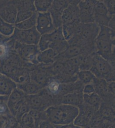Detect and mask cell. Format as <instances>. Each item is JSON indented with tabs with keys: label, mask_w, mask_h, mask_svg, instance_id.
I'll return each instance as SVG.
<instances>
[{
	"label": "cell",
	"mask_w": 115,
	"mask_h": 128,
	"mask_svg": "<svg viewBox=\"0 0 115 128\" xmlns=\"http://www.w3.org/2000/svg\"><path fill=\"white\" fill-rule=\"evenodd\" d=\"M48 35L50 44L53 43L61 42L66 40L63 33L62 26L55 29L51 33L48 34Z\"/></svg>",
	"instance_id": "cell-26"
},
{
	"label": "cell",
	"mask_w": 115,
	"mask_h": 128,
	"mask_svg": "<svg viewBox=\"0 0 115 128\" xmlns=\"http://www.w3.org/2000/svg\"><path fill=\"white\" fill-rule=\"evenodd\" d=\"M9 96L0 95V116H5L10 114L8 106Z\"/></svg>",
	"instance_id": "cell-30"
},
{
	"label": "cell",
	"mask_w": 115,
	"mask_h": 128,
	"mask_svg": "<svg viewBox=\"0 0 115 128\" xmlns=\"http://www.w3.org/2000/svg\"><path fill=\"white\" fill-rule=\"evenodd\" d=\"M83 53L81 47L78 45H69L63 52L57 55L55 58L56 61H65L70 58L77 56Z\"/></svg>",
	"instance_id": "cell-11"
},
{
	"label": "cell",
	"mask_w": 115,
	"mask_h": 128,
	"mask_svg": "<svg viewBox=\"0 0 115 128\" xmlns=\"http://www.w3.org/2000/svg\"><path fill=\"white\" fill-rule=\"evenodd\" d=\"M34 0L13 1L11 3L14 5L18 11L25 10L31 12L36 11L34 6Z\"/></svg>",
	"instance_id": "cell-22"
},
{
	"label": "cell",
	"mask_w": 115,
	"mask_h": 128,
	"mask_svg": "<svg viewBox=\"0 0 115 128\" xmlns=\"http://www.w3.org/2000/svg\"><path fill=\"white\" fill-rule=\"evenodd\" d=\"M112 18L103 0H96L94 9L95 23L100 26H108Z\"/></svg>",
	"instance_id": "cell-5"
},
{
	"label": "cell",
	"mask_w": 115,
	"mask_h": 128,
	"mask_svg": "<svg viewBox=\"0 0 115 128\" xmlns=\"http://www.w3.org/2000/svg\"><path fill=\"white\" fill-rule=\"evenodd\" d=\"M41 36V35L37 30L35 26L29 30V33L24 44L38 45Z\"/></svg>",
	"instance_id": "cell-23"
},
{
	"label": "cell",
	"mask_w": 115,
	"mask_h": 128,
	"mask_svg": "<svg viewBox=\"0 0 115 128\" xmlns=\"http://www.w3.org/2000/svg\"><path fill=\"white\" fill-rule=\"evenodd\" d=\"M15 29L14 24L5 22L0 17V33L7 36H11Z\"/></svg>",
	"instance_id": "cell-27"
},
{
	"label": "cell",
	"mask_w": 115,
	"mask_h": 128,
	"mask_svg": "<svg viewBox=\"0 0 115 128\" xmlns=\"http://www.w3.org/2000/svg\"><path fill=\"white\" fill-rule=\"evenodd\" d=\"M83 101L86 104L95 108L96 110L99 109L101 104V98L98 94L95 92L90 94H83Z\"/></svg>",
	"instance_id": "cell-20"
},
{
	"label": "cell",
	"mask_w": 115,
	"mask_h": 128,
	"mask_svg": "<svg viewBox=\"0 0 115 128\" xmlns=\"http://www.w3.org/2000/svg\"><path fill=\"white\" fill-rule=\"evenodd\" d=\"M19 121L23 128H29L36 126L34 120L29 112L25 114Z\"/></svg>",
	"instance_id": "cell-31"
},
{
	"label": "cell",
	"mask_w": 115,
	"mask_h": 128,
	"mask_svg": "<svg viewBox=\"0 0 115 128\" xmlns=\"http://www.w3.org/2000/svg\"><path fill=\"white\" fill-rule=\"evenodd\" d=\"M19 49L20 56L22 60L29 62L38 63L37 57L40 52L38 45L21 43Z\"/></svg>",
	"instance_id": "cell-8"
},
{
	"label": "cell",
	"mask_w": 115,
	"mask_h": 128,
	"mask_svg": "<svg viewBox=\"0 0 115 128\" xmlns=\"http://www.w3.org/2000/svg\"><path fill=\"white\" fill-rule=\"evenodd\" d=\"M12 40V37L7 36L0 33V44H7Z\"/></svg>",
	"instance_id": "cell-39"
},
{
	"label": "cell",
	"mask_w": 115,
	"mask_h": 128,
	"mask_svg": "<svg viewBox=\"0 0 115 128\" xmlns=\"http://www.w3.org/2000/svg\"><path fill=\"white\" fill-rule=\"evenodd\" d=\"M91 113L88 110H80L79 114L75 120L73 124L75 125L83 128L87 125L91 118Z\"/></svg>",
	"instance_id": "cell-19"
},
{
	"label": "cell",
	"mask_w": 115,
	"mask_h": 128,
	"mask_svg": "<svg viewBox=\"0 0 115 128\" xmlns=\"http://www.w3.org/2000/svg\"><path fill=\"white\" fill-rule=\"evenodd\" d=\"M37 127L38 128H56L54 124H52L48 120L42 121L40 123Z\"/></svg>",
	"instance_id": "cell-38"
},
{
	"label": "cell",
	"mask_w": 115,
	"mask_h": 128,
	"mask_svg": "<svg viewBox=\"0 0 115 128\" xmlns=\"http://www.w3.org/2000/svg\"><path fill=\"white\" fill-rule=\"evenodd\" d=\"M34 12L25 10L18 11L16 24L19 23L29 18L32 16Z\"/></svg>",
	"instance_id": "cell-34"
},
{
	"label": "cell",
	"mask_w": 115,
	"mask_h": 128,
	"mask_svg": "<svg viewBox=\"0 0 115 128\" xmlns=\"http://www.w3.org/2000/svg\"><path fill=\"white\" fill-rule=\"evenodd\" d=\"M78 80L81 82L83 84L92 83L95 79V75L93 74L89 70H80L76 74Z\"/></svg>",
	"instance_id": "cell-24"
},
{
	"label": "cell",
	"mask_w": 115,
	"mask_h": 128,
	"mask_svg": "<svg viewBox=\"0 0 115 128\" xmlns=\"http://www.w3.org/2000/svg\"><path fill=\"white\" fill-rule=\"evenodd\" d=\"M26 95L20 89L16 88L14 89L9 96L8 106L10 114L13 108L19 102L25 98Z\"/></svg>",
	"instance_id": "cell-16"
},
{
	"label": "cell",
	"mask_w": 115,
	"mask_h": 128,
	"mask_svg": "<svg viewBox=\"0 0 115 128\" xmlns=\"http://www.w3.org/2000/svg\"><path fill=\"white\" fill-rule=\"evenodd\" d=\"M109 63L110 64L111 66L112 69V71L115 73V60L109 62Z\"/></svg>",
	"instance_id": "cell-43"
},
{
	"label": "cell",
	"mask_w": 115,
	"mask_h": 128,
	"mask_svg": "<svg viewBox=\"0 0 115 128\" xmlns=\"http://www.w3.org/2000/svg\"><path fill=\"white\" fill-rule=\"evenodd\" d=\"M92 83L95 87V92L100 96L109 92L108 88V82L104 79H98L95 77Z\"/></svg>",
	"instance_id": "cell-17"
},
{
	"label": "cell",
	"mask_w": 115,
	"mask_h": 128,
	"mask_svg": "<svg viewBox=\"0 0 115 128\" xmlns=\"http://www.w3.org/2000/svg\"><path fill=\"white\" fill-rule=\"evenodd\" d=\"M17 88L23 92L26 95L38 94L43 89L37 83L31 80L25 83L17 84Z\"/></svg>",
	"instance_id": "cell-14"
},
{
	"label": "cell",
	"mask_w": 115,
	"mask_h": 128,
	"mask_svg": "<svg viewBox=\"0 0 115 128\" xmlns=\"http://www.w3.org/2000/svg\"><path fill=\"white\" fill-rule=\"evenodd\" d=\"M18 10L11 2L0 9V17L5 22L14 24L16 22Z\"/></svg>",
	"instance_id": "cell-10"
},
{
	"label": "cell",
	"mask_w": 115,
	"mask_h": 128,
	"mask_svg": "<svg viewBox=\"0 0 115 128\" xmlns=\"http://www.w3.org/2000/svg\"><path fill=\"white\" fill-rule=\"evenodd\" d=\"M68 46L67 41L65 40L61 42L51 43L49 48L53 49L58 55L65 50Z\"/></svg>",
	"instance_id": "cell-32"
},
{
	"label": "cell",
	"mask_w": 115,
	"mask_h": 128,
	"mask_svg": "<svg viewBox=\"0 0 115 128\" xmlns=\"http://www.w3.org/2000/svg\"><path fill=\"white\" fill-rule=\"evenodd\" d=\"M95 92V87L92 83H89L85 84L83 89V94H90Z\"/></svg>",
	"instance_id": "cell-37"
},
{
	"label": "cell",
	"mask_w": 115,
	"mask_h": 128,
	"mask_svg": "<svg viewBox=\"0 0 115 128\" xmlns=\"http://www.w3.org/2000/svg\"><path fill=\"white\" fill-rule=\"evenodd\" d=\"M29 30H21L15 28L13 34L12 35V38L21 44H24L29 33Z\"/></svg>",
	"instance_id": "cell-28"
},
{
	"label": "cell",
	"mask_w": 115,
	"mask_h": 128,
	"mask_svg": "<svg viewBox=\"0 0 115 128\" xmlns=\"http://www.w3.org/2000/svg\"><path fill=\"white\" fill-rule=\"evenodd\" d=\"M55 126L56 128H83L75 125L73 123L64 125H55Z\"/></svg>",
	"instance_id": "cell-40"
},
{
	"label": "cell",
	"mask_w": 115,
	"mask_h": 128,
	"mask_svg": "<svg viewBox=\"0 0 115 128\" xmlns=\"http://www.w3.org/2000/svg\"><path fill=\"white\" fill-rule=\"evenodd\" d=\"M36 128V127L34 126V127H31V128Z\"/></svg>",
	"instance_id": "cell-44"
},
{
	"label": "cell",
	"mask_w": 115,
	"mask_h": 128,
	"mask_svg": "<svg viewBox=\"0 0 115 128\" xmlns=\"http://www.w3.org/2000/svg\"><path fill=\"white\" fill-rule=\"evenodd\" d=\"M61 84L57 79L52 77L47 85V90L51 95H57L60 94L61 90Z\"/></svg>",
	"instance_id": "cell-21"
},
{
	"label": "cell",
	"mask_w": 115,
	"mask_h": 128,
	"mask_svg": "<svg viewBox=\"0 0 115 128\" xmlns=\"http://www.w3.org/2000/svg\"><path fill=\"white\" fill-rule=\"evenodd\" d=\"M103 2L106 6L110 16L112 17L115 16V0H104Z\"/></svg>",
	"instance_id": "cell-36"
},
{
	"label": "cell",
	"mask_w": 115,
	"mask_h": 128,
	"mask_svg": "<svg viewBox=\"0 0 115 128\" xmlns=\"http://www.w3.org/2000/svg\"><path fill=\"white\" fill-rule=\"evenodd\" d=\"M50 44V42L49 39L48 34L41 35L38 44L40 51H44L49 49Z\"/></svg>",
	"instance_id": "cell-33"
},
{
	"label": "cell",
	"mask_w": 115,
	"mask_h": 128,
	"mask_svg": "<svg viewBox=\"0 0 115 128\" xmlns=\"http://www.w3.org/2000/svg\"><path fill=\"white\" fill-rule=\"evenodd\" d=\"M17 88V84L10 77L0 74V95L9 96Z\"/></svg>",
	"instance_id": "cell-12"
},
{
	"label": "cell",
	"mask_w": 115,
	"mask_h": 128,
	"mask_svg": "<svg viewBox=\"0 0 115 128\" xmlns=\"http://www.w3.org/2000/svg\"><path fill=\"white\" fill-rule=\"evenodd\" d=\"M95 45L97 54L109 62L115 60V32L108 26H100Z\"/></svg>",
	"instance_id": "cell-2"
},
{
	"label": "cell",
	"mask_w": 115,
	"mask_h": 128,
	"mask_svg": "<svg viewBox=\"0 0 115 128\" xmlns=\"http://www.w3.org/2000/svg\"><path fill=\"white\" fill-rule=\"evenodd\" d=\"M10 46L8 44H0V60H5L10 55Z\"/></svg>",
	"instance_id": "cell-35"
},
{
	"label": "cell",
	"mask_w": 115,
	"mask_h": 128,
	"mask_svg": "<svg viewBox=\"0 0 115 128\" xmlns=\"http://www.w3.org/2000/svg\"><path fill=\"white\" fill-rule=\"evenodd\" d=\"M47 120L55 125H64L73 123L79 114L77 106L61 104L48 107L45 111Z\"/></svg>",
	"instance_id": "cell-1"
},
{
	"label": "cell",
	"mask_w": 115,
	"mask_h": 128,
	"mask_svg": "<svg viewBox=\"0 0 115 128\" xmlns=\"http://www.w3.org/2000/svg\"><path fill=\"white\" fill-rule=\"evenodd\" d=\"M36 28L41 35L50 34L55 29L50 12H38Z\"/></svg>",
	"instance_id": "cell-7"
},
{
	"label": "cell",
	"mask_w": 115,
	"mask_h": 128,
	"mask_svg": "<svg viewBox=\"0 0 115 128\" xmlns=\"http://www.w3.org/2000/svg\"><path fill=\"white\" fill-rule=\"evenodd\" d=\"M25 98L31 110L44 111L48 107L45 97L40 94L26 95Z\"/></svg>",
	"instance_id": "cell-9"
},
{
	"label": "cell",
	"mask_w": 115,
	"mask_h": 128,
	"mask_svg": "<svg viewBox=\"0 0 115 128\" xmlns=\"http://www.w3.org/2000/svg\"><path fill=\"white\" fill-rule=\"evenodd\" d=\"M108 26L115 32V17L114 16H112L111 19Z\"/></svg>",
	"instance_id": "cell-42"
},
{
	"label": "cell",
	"mask_w": 115,
	"mask_h": 128,
	"mask_svg": "<svg viewBox=\"0 0 115 128\" xmlns=\"http://www.w3.org/2000/svg\"><path fill=\"white\" fill-rule=\"evenodd\" d=\"M83 91L75 92L64 95L61 98V104L79 106L83 101Z\"/></svg>",
	"instance_id": "cell-13"
},
{
	"label": "cell",
	"mask_w": 115,
	"mask_h": 128,
	"mask_svg": "<svg viewBox=\"0 0 115 128\" xmlns=\"http://www.w3.org/2000/svg\"><path fill=\"white\" fill-rule=\"evenodd\" d=\"M38 16V12L35 11L31 17L19 23L15 24V28L21 30H28L32 29L36 26Z\"/></svg>",
	"instance_id": "cell-18"
},
{
	"label": "cell",
	"mask_w": 115,
	"mask_h": 128,
	"mask_svg": "<svg viewBox=\"0 0 115 128\" xmlns=\"http://www.w3.org/2000/svg\"><path fill=\"white\" fill-rule=\"evenodd\" d=\"M69 4V0H53L48 12H50L55 29L62 26V15Z\"/></svg>",
	"instance_id": "cell-6"
},
{
	"label": "cell",
	"mask_w": 115,
	"mask_h": 128,
	"mask_svg": "<svg viewBox=\"0 0 115 128\" xmlns=\"http://www.w3.org/2000/svg\"><path fill=\"white\" fill-rule=\"evenodd\" d=\"M52 0H34V6L37 12L44 13L48 12L53 3Z\"/></svg>",
	"instance_id": "cell-25"
},
{
	"label": "cell",
	"mask_w": 115,
	"mask_h": 128,
	"mask_svg": "<svg viewBox=\"0 0 115 128\" xmlns=\"http://www.w3.org/2000/svg\"><path fill=\"white\" fill-rule=\"evenodd\" d=\"M90 70L95 77L106 81L112 72L109 62L96 52L92 54V64Z\"/></svg>",
	"instance_id": "cell-3"
},
{
	"label": "cell",
	"mask_w": 115,
	"mask_h": 128,
	"mask_svg": "<svg viewBox=\"0 0 115 128\" xmlns=\"http://www.w3.org/2000/svg\"><path fill=\"white\" fill-rule=\"evenodd\" d=\"M80 0H69L68 6L62 15L63 25L80 23L79 5Z\"/></svg>",
	"instance_id": "cell-4"
},
{
	"label": "cell",
	"mask_w": 115,
	"mask_h": 128,
	"mask_svg": "<svg viewBox=\"0 0 115 128\" xmlns=\"http://www.w3.org/2000/svg\"><path fill=\"white\" fill-rule=\"evenodd\" d=\"M36 128H38V127H36Z\"/></svg>",
	"instance_id": "cell-45"
},
{
	"label": "cell",
	"mask_w": 115,
	"mask_h": 128,
	"mask_svg": "<svg viewBox=\"0 0 115 128\" xmlns=\"http://www.w3.org/2000/svg\"><path fill=\"white\" fill-rule=\"evenodd\" d=\"M80 20L82 23H95L94 12L84 9H80Z\"/></svg>",
	"instance_id": "cell-29"
},
{
	"label": "cell",
	"mask_w": 115,
	"mask_h": 128,
	"mask_svg": "<svg viewBox=\"0 0 115 128\" xmlns=\"http://www.w3.org/2000/svg\"><path fill=\"white\" fill-rule=\"evenodd\" d=\"M7 126V120L5 116H0V128H6Z\"/></svg>",
	"instance_id": "cell-41"
},
{
	"label": "cell",
	"mask_w": 115,
	"mask_h": 128,
	"mask_svg": "<svg viewBox=\"0 0 115 128\" xmlns=\"http://www.w3.org/2000/svg\"><path fill=\"white\" fill-rule=\"evenodd\" d=\"M58 55L53 49L49 48L43 51H40L37 57L38 62L46 64H52L55 61V58Z\"/></svg>",
	"instance_id": "cell-15"
}]
</instances>
